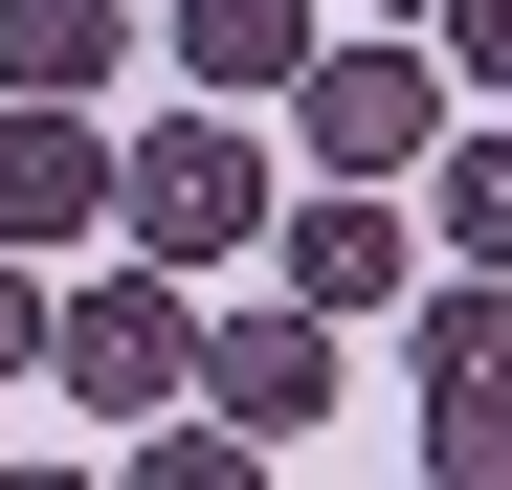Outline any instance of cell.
<instances>
[{
  "instance_id": "6da1fadb",
  "label": "cell",
  "mask_w": 512,
  "mask_h": 490,
  "mask_svg": "<svg viewBox=\"0 0 512 490\" xmlns=\"http://www.w3.org/2000/svg\"><path fill=\"white\" fill-rule=\"evenodd\" d=\"M112 245H156V268H223V245H268V134H245L223 90L201 112H156L112 156Z\"/></svg>"
},
{
  "instance_id": "7a4b0ae2",
  "label": "cell",
  "mask_w": 512,
  "mask_h": 490,
  "mask_svg": "<svg viewBox=\"0 0 512 490\" xmlns=\"http://www.w3.org/2000/svg\"><path fill=\"white\" fill-rule=\"evenodd\" d=\"M45 379L67 401H112V424H156V401H201V268H90V290H45Z\"/></svg>"
},
{
  "instance_id": "3957f363",
  "label": "cell",
  "mask_w": 512,
  "mask_h": 490,
  "mask_svg": "<svg viewBox=\"0 0 512 490\" xmlns=\"http://www.w3.org/2000/svg\"><path fill=\"white\" fill-rule=\"evenodd\" d=\"M290 156H312V179H423V134H446V67H423V45H334L312 23V67H290Z\"/></svg>"
},
{
  "instance_id": "277c9868",
  "label": "cell",
  "mask_w": 512,
  "mask_h": 490,
  "mask_svg": "<svg viewBox=\"0 0 512 490\" xmlns=\"http://www.w3.org/2000/svg\"><path fill=\"white\" fill-rule=\"evenodd\" d=\"M201 401H223L245 446H312L334 424V312H290V290L268 312H201Z\"/></svg>"
},
{
  "instance_id": "5b68a950",
  "label": "cell",
  "mask_w": 512,
  "mask_h": 490,
  "mask_svg": "<svg viewBox=\"0 0 512 490\" xmlns=\"http://www.w3.org/2000/svg\"><path fill=\"white\" fill-rule=\"evenodd\" d=\"M112 223V134L90 90H0V245H90Z\"/></svg>"
},
{
  "instance_id": "8992f818",
  "label": "cell",
  "mask_w": 512,
  "mask_h": 490,
  "mask_svg": "<svg viewBox=\"0 0 512 490\" xmlns=\"http://www.w3.org/2000/svg\"><path fill=\"white\" fill-rule=\"evenodd\" d=\"M268 268H290V312L357 335V312H401V201H379V179H312V201L268 223Z\"/></svg>"
},
{
  "instance_id": "52a82bcc",
  "label": "cell",
  "mask_w": 512,
  "mask_h": 490,
  "mask_svg": "<svg viewBox=\"0 0 512 490\" xmlns=\"http://www.w3.org/2000/svg\"><path fill=\"white\" fill-rule=\"evenodd\" d=\"M312 23H334V0H179V67H201L223 112H268L290 67H312Z\"/></svg>"
},
{
  "instance_id": "ba28073f",
  "label": "cell",
  "mask_w": 512,
  "mask_h": 490,
  "mask_svg": "<svg viewBox=\"0 0 512 490\" xmlns=\"http://www.w3.org/2000/svg\"><path fill=\"white\" fill-rule=\"evenodd\" d=\"M401 357H423V401H512V268L423 290V312H401Z\"/></svg>"
},
{
  "instance_id": "9c48e42d",
  "label": "cell",
  "mask_w": 512,
  "mask_h": 490,
  "mask_svg": "<svg viewBox=\"0 0 512 490\" xmlns=\"http://www.w3.org/2000/svg\"><path fill=\"white\" fill-rule=\"evenodd\" d=\"M134 67V0H0V90H112Z\"/></svg>"
},
{
  "instance_id": "30bf717a",
  "label": "cell",
  "mask_w": 512,
  "mask_h": 490,
  "mask_svg": "<svg viewBox=\"0 0 512 490\" xmlns=\"http://www.w3.org/2000/svg\"><path fill=\"white\" fill-rule=\"evenodd\" d=\"M423 223H446L468 268H512V112L490 134H423Z\"/></svg>"
},
{
  "instance_id": "8fae6325",
  "label": "cell",
  "mask_w": 512,
  "mask_h": 490,
  "mask_svg": "<svg viewBox=\"0 0 512 490\" xmlns=\"http://www.w3.org/2000/svg\"><path fill=\"white\" fill-rule=\"evenodd\" d=\"M245 468H268V446H245L223 401H201V424H134V490H245Z\"/></svg>"
},
{
  "instance_id": "7c38bea8",
  "label": "cell",
  "mask_w": 512,
  "mask_h": 490,
  "mask_svg": "<svg viewBox=\"0 0 512 490\" xmlns=\"http://www.w3.org/2000/svg\"><path fill=\"white\" fill-rule=\"evenodd\" d=\"M423 23H446L423 67H446V90H490V112H512V0H423Z\"/></svg>"
},
{
  "instance_id": "4fadbf2b",
  "label": "cell",
  "mask_w": 512,
  "mask_h": 490,
  "mask_svg": "<svg viewBox=\"0 0 512 490\" xmlns=\"http://www.w3.org/2000/svg\"><path fill=\"white\" fill-rule=\"evenodd\" d=\"M423 468H446V490H512V401H423Z\"/></svg>"
},
{
  "instance_id": "5bb4252c",
  "label": "cell",
  "mask_w": 512,
  "mask_h": 490,
  "mask_svg": "<svg viewBox=\"0 0 512 490\" xmlns=\"http://www.w3.org/2000/svg\"><path fill=\"white\" fill-rule=\"evenodd\" d=\"M0 379H45V268L0 245Z\"/></svg>"
},
{
  "instance_id": "9a60e30c",
  "label": "cell",
  "mask_w": 512,
  "mask_h": 490,
  "mask_svg": "<svg viewBox=\"0 0 512 490\" xmlns=\"http://www.w3.org/2000/svg\"><path fill=\"white\" fill-rule=\"evenodd\" d=\"M334 23H423V0H334Z\"/></svg>"
}]
</instances>
